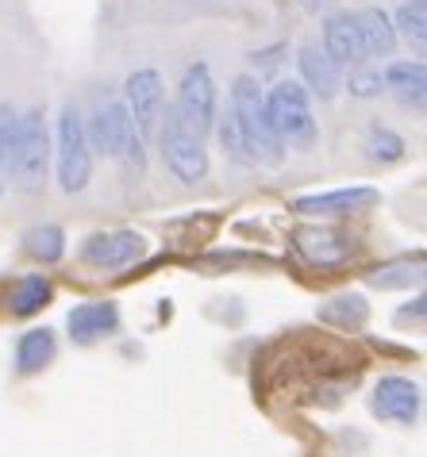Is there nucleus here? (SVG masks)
<instances>
[{"instance_id":"nucleus-1","label":"nucleus","mask_w":427,"mask_h":457,"mask_svg":"<svg viewBox=\"0 0 427 457\" xmlns=\"http://www.w3.org/2000/svg\"><path fill=\"white\" fill-rule=\"evenodd\" d=\"M231 120H235V131L243 138L250 162H266V166H281L285 158V146L278 131H273V120L266 112V93L262 85L243 73L235 78V88H231Z\"/></svg>"},{"instance_id":"nucleus-24","label":"nucleus","mask_w":427,"mask_h":457,"mask_svg":"<svg viewBox=\"0 0 427 457\" xmlns=\"http://www.w3.org/2000/svg\"><path fill=\"white\" fill-rule=\"evenodd\" d=\"M378 288H405V285H412V281H420V258L412 262V258H405V262H389V265H381V270H373V277H370Z\"/></svg>"},{"instance_id":"nucleus-21","label":"nucleus","mask_w":427,"mask_h":457,"mask_svg":"<svg viewBox=\"0 0 427 457\" xmlns=\"http://www.w3.org/2000/svg\"><path fill=\"white\" fill-rule=\"evenodd\" d=\"M405 138H400L393 127H381V123H373L370 131H366V158L370 162H378V166H393V162L405 158Z\"/></svg>"},{"instance_id":"nucleus-11","label":"nucleus","mask_w":427,"mask_h":457,"mask_svg":"<svg viewBox=\"0 0 427 457\" xmlns=\"http://www.w3.org/2000/svg\"><path fill=\"white\" fill-rule=\"evenodd\" d=\"M66 327H70V338L89 346V342L105 338V335H116L120 327V308L112 300H85L78 303L70 315H66Z\"/></svg>"},{"instance_id":"nucleus-10","label":"nucleus","mask_w":427,"mask_h":457,"mask_svg":"<svg viewBox=\"0 0 427 457\" xmlns=\"http://www.w3.org/2000/svg\"><path fill=\"white\" fill-rule=\"evenodd\" d=\"M420 385H412L408 377H381L378 388L370 396V411L389 423H416L420 419Z\"/></svg>"},{"instance_id":"nucleus-16","label":"nucleus","mask_w":427,"mask_h":457,"mask_svg":"<svg viewBox=\"0 0 427 457\" xmlns=\"http://www.w3.org/2000/svg\"><path fill=\"white\" fill-rule=\"evenodd\" d=\"M355 23H358V39H362V54H373V58H389L397 46V28H393V16L385 8H362L355 12Z\"/></svg>"},{"instance_id":"nucleus-18","label":"nucleus","mask_w":427,"mask_h":457,"mask_svg":"<svg viewBox=\"0 0 427 457\" xmlns=\"http://www.w3.org/2000/svg\"><path fill=\"white\" fill-rule=\"evenodd\" d=\"M58 353V338L50 327H31V331H23L20 342H16V370L23 377L31 373H43L50 361H54Z\"/></svg>"},{"instance_id":"nucleus-7","label":"nucleus","mask_w":427,"mask_h":457,"mask_svg":"<svg viewBox=\"0 0 427 457\" xmlns=\"http://www.w3.org/2000/svg\"><path fill=\"white\" fill-rule=\"evenodd\" d=\"M178 116L193 127L200 138L212 135V127H216V81H212V70L208 62H193V66H185L181 81H178V100L170 104Z\"/></svg>"},{"instance_id":"nucleus-8","label":"nucleus","mask_w":427,"mask_h":457,"mask_svg":"<svg viewBox=\"0 0 427 457\" xmlns=\"http://www.w3.org/2000/svg\"><path fill=\"white\" fill-rule=\"evenodd\" d=\"M123 108H128L131 123L139 127V135L150 138L158 131V120H162V108H166V93H162V73L158 70H135L128 85H123Z\"/></svg>"},{"instance_id":"nucleus-22","label":"nucleus","mask_w":427,"mask_h":457,"mask_svg":"<svg viewBox=\"0 0 427 457\" xmlns=\"http://www.w3.org/2000/svg\"><path fill=\"white\" fill-rule=\"evenodd\" d=\"M393 28L416 50H423V43H427V0H405V4L397 8Z\"/></svg>"},{"instance_id":"nucleus-23","label":"nucleus","mask_w":427,"mask_h":457,"mask_svg":"<svg viewBox=\"0 0 427 457\" xmlns=\"http://www.w3.org/2000/svg\"><path fill=\"white\" fill-rule=\"evenodd\" d=\"M366 315H370V308H366V300L362 296H335L328 308L320 312V320L339 323V327H362L366 323Z\"/></svg>"},{"instance_id":"nucleus-4","label":"nucleus","mask_w":427,"mask_h":457,"mask_svg":"<svg viewBox=\"0 0 427 457\" xmlns=\"http://www.w3.org/2000/svg\"><path fill=\"white\" fill-rule=\"evenodd\" d=\"M50 158H54V146H50L46 112L43 108L20 112V135H16V154H12L8 181H16L20 193H39L46 181Z\"/></svg>"},{"instance_id":"nucleus-6","label":"nucleus","mask_w":427,"mask_h":457,"mask_svg":"<svg viewBox=\"0 0 427 457\" xmlns=\"http://www.w3.org/2000/svg\"><path fill=\"white\" fill-rule=\"evenodd\" d=\"M54 166H58V185L62 193H85L93 177V146L85 138V120L78 104H66L58 116V135H54Z\"/></svg>"},{"instance_id":"nucleus-5","label":"nucleus","mask_w":427,"mask_h":457,"mask_svg":"<svg viewBox=\"0 0 427 457\" xmlns=\"http://www.w3.org/2000/svg\"><path fill=\"white\" fill-rule=\"evenodd\" d=\"M155 135H158L162 162H166V170L178 177V181H185V185L205 181V173H208V146L205 143L208 138H200L170 104L162 108V120H158Z\"/></svg>"},{"instance_id":"nucleus-13","label":"nucleus","mask_w":427,"mask_h":457,"mask_svg":"<svg viewBox=\"0 0 427 457\" xmlns=\"http://www.w3.org/2000/svg\"><path fill=\"white\" fill-rule=\"evenodd\" d=\"M323 54H328L339 70L343 66H362V39H358V23L355 12H335L323 20Z\"/></svg>"},{"instance_id":"nucleus-2","label":"nucleus","mask_w":427,"mask_h":457,"mask_svg":"<svg viewBox=\"0 0 427 457\" xmlns=\"http://www.w3.org/2000/svg\"><path fill=\"white\" fill-rule=\"evenodd\" d=\"M85 138H89L93 150L116 158L128 173H135V177L147 173V138L139 135V127L131 123L128 108H123L120 100H105V104H96L93 120L85 123Z\"/></svg>"},{"instance_id":"nucleus-19","label":"nucleus","mask_w":427,"mask_h":457,"mask_svg":"<svg viewBox=\"0 0 427 457\" xmlns=\"http://www.w3.org/2000/svg\"><path fill=\"white\" fill-rule=\"evenodd\" d=\"M50 300H54V285H50V277L46 273H28V277H20V281L12 285L8 312L16 315V320H31V315H39Z\"/></svg>"},{"instance_id":"nucleus-17","label":"nucleus","mask_w":427,"mask_h":457,"mask_svg":"<svg viewBox=\"0 0 427 457\" xmlns=\"http://www.w3.org/2000/svg\"><path fill=\"white\" fill-rule=\"evenodd\" d=\"M381 81L405 108H416V112L423 108V100H427V70H423V62H393V66L381 73Z\"/></svg>"},{"instance_id":"nucleus-26","label":"nucleus","mask_w":427,"mask_h":457,"mask_svg":"<svg viewBox=\"0 0 427 457\" xmlns=\"http://www.w3.org/2000/svg\"><path fill=\"white\" fill-rule=\"evenodd\" d=\"M350 96H358V100H373V96H381L385 93V81H381V70H370V66H350Z\"/></svg>"},{"instance_id":"nucleus-3","label":"nucleus","mask_w":427,"mask_h":457,"mask_svg":"<svg viewBox=\"0 0 427 457\" xmlns=\"http://www.w3.org/2000/svg\"><path fill=\"white\" fill-rule=\"evenodd\" d=\"M266 112L273 120L281 146H293L297 154H308L320 143V123L312 116V96L300 81H278L266 93Z\"/></svg>"},{"instance_id":"nucleus-12","label":"nucleus","mask_w":427,"mask_h":457,"mask_svg":"<svg viewBox=\"0 0 427 457\" xmlns=\"http://www.w3.org/2000/svg\"><path fill=\"white\" fill-rule=\"evenodd\" d=\"M297 66H300V85H305L308 96H320V100L339 96V88H343V70H339L316 43L300 46Z\"/></svg>"},{"instance_id":"nucleus-14","label":"nucleus","mask_w":427,"mask_h":457,"mask_svg":"<svg viewBox=\"0 0 427 457\" xmlns=\"http://www.w3.org/2000/svg\"><path fill=\"white\" fill-rule=\"evenodd\" d=\"M297 246L312 265H343L358 250L355 238L335 231V227H305V231H297Z\"/></svg>"},{"instance_id":"nucleus-29","label":"nucleus","mask_w":427,"mask_h":457,"mask_svg":"<svg viewBox=\"0 0 427 457\" xmlns=\"http://www.w3.org/2000/svg\"><path fill=\"white\" fill-rule=\"evenodd\" d=\"M4 185H8V177H4V166H0V196H4Z\"/></svg>"},{"instance_id":"nucleus-15","label":"nucleus","mask_w":427,"mask_h":457,"mask_svg":"<svg viewBox=\"0 0 427 457\" xmlns=\"http://www.w3.org/2000/svg\"><path fill=\"white\" fill-rule=\"evenodd\" d=\"M378 204V188L355 185V188H335V193H316V196H300L293 200V208L300 215H355L362 208Z\"/></svg>"},{"instance_id":"nucleus-9","label":"nucleus","mask_w":427,"mask_h":457,"mask_svg":"<svg viewBox=\"0 0 427 457\" xmlns=\"http://www.w3.org/2000/svg\"><path fill=\"white\" fill-rule=\"evenodd\" d=\"M143 235L135 231H108V235H89L81 243V262L96 265V270H123L143 258Z\"/></svg>"},{"instance_id":"nucleus-27","label":"nucleus","mask_w":427,"mask_h":457,"mask_svg":"<svg viewBox=\"0 0 427 457\" xmlns=\"http://www.w3.org/2000/svg\"><path fill=\"white\" fill-rule=\"evenodd\" d=\"M281 54H285V46L278 43V46H266V50H255V54H250V62H255L258 70H273L281 62Z\"/></svg>"},{"instance_id":"nucleus-25","label":"nucleus","mask_w":427,"mask_h":457,"mask_svg":"<svg viewBox=\"0 0 427 457\" xmlns=\"http://www.w3.org/2000/svg\"><path fill=\"white\" fill-rule=\"evenodd\" d=\"M212 131L220 135V146H223V154H228L235 166H255L250 162V154H247V146H243V138H239V131H235V120H231V112L228 116H216V127Z\"/></svg>"},{"instance_id":"nucleus-20","label":"nucleus","mask_w":427,"mask_h":457,"mask_svg":"<svg viewBox=\"0 0 427 457\" xmlns=\"http://www.w3.org/2000/svg\"><path fill=\"white\" fill-rule=\"evenodd\" d=\"M23 250H28L35 262H43V265H54V262L62 258V253H66V231H62L58 223L31 227V231L23 235Z\"/></svg>"},{"instance_id":"nucleus-28","label":"nucleus","mask_w":427,"mask_h":457,"mask_svg":"<svg viewBox=\"0 0 427 457\" xmlns=\"http://www.w3.org/2000/svg\"><path fill=\"white\" fill-rule=\"evenodd\" d=\"M305 12H320V8H328V4H335V0H297Z\"/></svg>"}]
</instances>
